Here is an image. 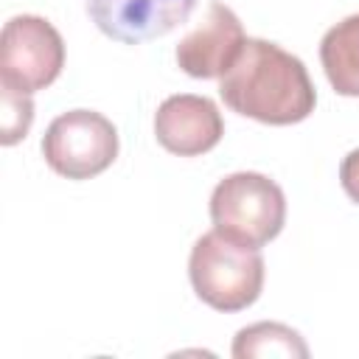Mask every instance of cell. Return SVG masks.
<instances>
[{"label":"cell","mask_w":359,"mask_h":359,"mask_svg":"<svg viewBox=\"0 0 359 359\" xmlns=\"http://www.w3.org/2000/svg\"><path fill=\"white\" fill-rule=\"evenodd\" d=\"M222 101L269 126L300 123L314 112L317 93L306 65L266 39H247L236 65L219 81Z\"/></svg>","instance_id":"6da1fadb"},{"label":"cell","mask_w":359,"mask_h":359,"mask_svg":"<svg viewBox=\"0 0 359 359\" xmlns=\"http://www.w3.org/2000/svg\"><path fill=\"white\" fill-rule=\"evenodd\" d=\"M188 278L196 297L210 309L241 311L252 306L264 289V258L255 247L210 230L191 247Z\"/></svg>","instance_id":"7a4b0ae2"},{"label":"cell","mask_w":359,"mask_h":359,"mask_svg":"<svg viewBox=\"0 0 359 359\" xmlns=\"http://www.w3.org/2000/svg\"><path fill=\"white\" fill-rule=\"evenodd\" d=\"M210 222L222 236L261 250L286 222V196L275 180L258 171H236L210 194Z\"/></svg>","instance_id":"3957f363"},{"label":"cell","mask_w":359,"mask_h":359,"mask_svg":"<svg viewBox=\"0 0 359 359\" xmlns=\"http://www.w3.org/2000/svg\"><path fill=\"white\" fill-rule=\"evenodd\" d=\"M42 157L67 180L98 177L118 157V129L95 109L62 112L42 137Z\"/></svg>","instance_id":"277c9868"},{"label":"cell","mask_w":359,"mask_h":359,"mask_svg":"<svg viewBox=\"0 0 359 359\" xmlns=\"http://www.w3.org/2000/svg\"><path fill=\"white\" fill-rule=\"evenodd\" d=\"M65 67L62 34L36 14H17L0 36V84L17 93L45 90Z\"/></svg>","instance_id":"5b68a950"},{"label":"cell","mask_w":359,"mask_h":359,"mask_svg":"<svg viewBox=\"0 0 359 359\" xmlns=\"http://www.w3.org/2000/svg\"><path fill=\"white\" fill-rule=\"evenodd\" d=\"M199 0H84L95 28L115 42L140 45L182 25Z\"/></svg>","instance_id":"8992f818"},{"label":"cell","mask_w":359,"mask_h":359,"mask_svg":"<svg viewBox=\"0 0 359 359\" xmlns=\"http://www.w3.org/2000/svg\"><path fill=\"white\" fill-rule=\"evenodd\" d=\"M247 36L236 11L219 0L208 6L205 20L177 45V65L194 79H222L238 59Z\"/></svg>","instance_id":"52a82bcc"},{"label":"cell","mask_w":359,"mask_h":359,"mask_svg":"<svg viewBox=\"0 0 359 359\" xmlns=\"http://www.w3.org/2000/svg\"><path fill=\"white\" fill-rule=\"evenodd\" d=\"M154 135L165 151L180 157H196L210 151L222 140L224 121L210 98L180 93V95H168L157 107Z\"/></svg>","instance_id":"ba28073f"},{"label":"cell","mask_w":359,"mask_h":359,"mask_svg":"<svg viewBox=\"0 0 359 359\" xmlns=\"http://www.w3.org/2000/svg\"><path fill=\"white\" fill-rule=\"evenodd\" d=\"M320 62L339 95L359 98V14L339 20L323 34Z\"/></svg>","instance_id":"9c48e42d"},{"label":"cell","mask_w":359,"mask_h":359,"mask_svg":"<svg viewBox=\"0 0 359 359\" xmlns=\"http://www.w3.org/2000/svg\"><path fill=\"white\" fill-rule=\"evenodd\" d=\"M233 356H309V345L303 337L283 323H252L241 328L233 339Z\"/></svg>","instance_id":"30bf717a"},{"label":"cell","mask_w":359,"mask_h":359,"mask_svg":"<svg viewBox=\"0 0 359 359\" xmlns=\"http://www.w3.org/2000/svg\"><path fill=\"white\" fill-rule=\"evenodd\" d=\"M31 123H34L31 95L3 87V135H0V143L14 146L17 140H22L28 135Z\"/></svg>","instance_id":"8fae6325"},{"label":"cell","mask_w":359,"mask_h":359,"mask_svg":"<svg viewBox=\"0 0 359 359\" xmlns=\"http://www.w3.org/2000/svg\"><path fill=\"white\" fill-rule=\"evenodd\" d=\"M339 182H342L345 194L359 205V149L345 154V160L339 165Z\"/></svg>","instance_id":"7c38bea8"}]
</instances>
